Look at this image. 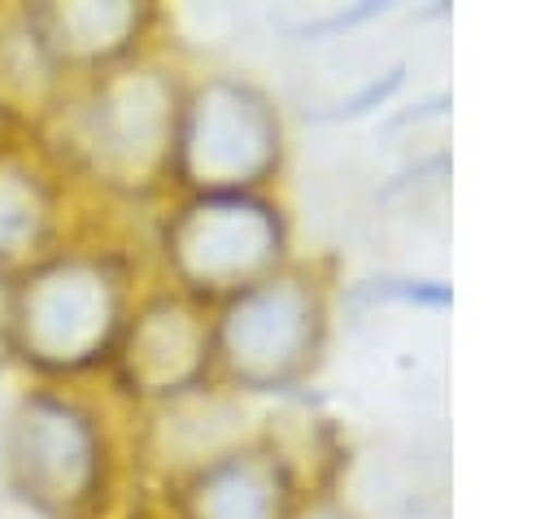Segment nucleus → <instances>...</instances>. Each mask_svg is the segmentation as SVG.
<instances>
[{"label":"nucleus","mask_w":558,"mask_h":519,"mask_svg":"<svg viewBox=\"0 0 558 519\" xmlns=\"http://www.w3.org/2000/svg\"><path fill=\"white\" fill-rule=\"evenodd\" d=\"M26 9L70 83L140 57L157 22L153 4H131V0H70V4L44 0Z\"/></svg>","instance_id":"10"},{"label":"nucleus","mask_w":558,"mask_h":519,"mask_svg":"<svg viewBox=\"0 0 558 519\" xmlns=\"http://www.w3.org/2000/svg\"><path fill=\"white\" fill-rule=\"evenodd\" d=\"M301 502L288 458L275 445H222L201 458L170 497L174 519H288Z\"/></svg>","instance_id":"9"},{"label":"nucleus","mask_w":558,"mask_h":519,"mask_svg":"<svg viewBox=\"0 0 558 519\" xmlns=\"http://www.w3.org/2000/svg\"><path fill=\"white\" fill-rule=\"evenodd\" d=\"M327 336V301L314 270L283 262L275 275L214 305V375L244 393L301 384Z\"/></svg>","instance_id":"5"},{"label":"nucleus","mask_w":558,"mask_h":519,"mask_svg":"<svg viewBox=\"0 0 558 519\" xmlns=\"http://www.w3.org/2000/svg\"><path fill=\"white\" fill-rule=\"evenodd\" d=\"M135 301L140 270L131 253L83 227L4 283V362L39 384L105 375Z\"/></svg>","instance_id":"1"},{"label":"nucleus","mask_w":558,"mask_h":519,"mask_svg":"<svg viewBox=\"0 0 558 519\" xmlns=\"http://www.w3.org/2000/svg\"><path fill=\"white\" fill-rule=\"evenodd\" d=\"M105 379L135 406H166L201 393L214 379V310L170 283L140 292Z\"/></svg>","instance_id":"7"},{"label":"nucleus","mask_w":558,"mask_h":519,"mask_svg":"<svg viewBox=\"0 0 558 519\" xmlns=\"http://www.w3.org/2000/svg\"><path fill=\"white\" fill-rule=\"evenodd\" d=\"M78 188L52 161L35 131L0 126V279H17L83 227L74 222Z\"/></svg>","instance_id":"8"},{"label":"nucleus","mask_w":558,"mask_h":519,"mask_svg":"<svg viewBox=\"0 0 558 519\" xmlns=\"http://www.w3.org/2000/svg\"><path fill=\"white\" fill-rule=\"evenodd\" d=\"M4 510H9V506H4V502H0V519H9V515H4Z\"/></svg>","instance_id":"12"},{"label":"nucleus","mask_w":558,"mask_h":519,"mask_svg":"<svg viewBox=\"0 0 558 519\" xmlns=\"http://www.w3.org/2000/svg\"><path fill=\"white\" fill-rule=\"evenodd\" d=\"M288 519H349V510L331 497H301Z\"/></svg>","instance_id":"11"},{"label":"nucleus","mask_w":558,"mask_h":519,"mask_svg":"<svg viewBox=\"0 0 558 519\" xmlns=\"http://www.w3.org/2000/svg\"><path fill=\"white\" fill-rule=\"evenodd\" d=\"M118 436L83 384L26 379L0 419V502L26 519H109Z\"/></svg>","instance_id":"3"},{"label":"nucleus","mask_w":558,"mask_h":519,"mask_svg":"<svg viewBox=\"0 0 558 519\" xmlns=\"http://www.w3.org/2000/svg\"><path fill=\"white\" fill-rule=\"evenodd\" d=\"M283 161L275 100L240 74H205L183 87L170 183L183 192H262Z\"/></svg>","instance_id":"6"},{"label":"nucleus","mask_w":558,"mask_h":519,"mask_svg":"<svg viewBox=\"0 0 558 519\" xmlns=\"http://www.w3.org/2000/svg\"><path fill=\"white\" fill-rule=\"evenodd\" d=\"M170 519H174V515H170Z\"/></svg>","instance_id":"14"},{"label":"nucleus","mask_w":558,"mask_h":519,"mask_svg":"<svg viewBox=\"0 0 558 519\" xmlns=\"http://www.w3.org/2000/svg\"><path fill=\"white\" fill-rule=\"evenodd\" d=\"M157 249L170 288L214 310L288 262V222L266 192H187Z\"/></svg>","instance_id":"4"},{"label":"nucleus","mask_w":558,"mask_h":519,"mask_svg":"<svg viewBox=\"0 0 558 519\" xmlns=\"http://www.w3.org/2000/svg\"><path fill=\"white\" fill-rule=\"evenodd\" d=\"M179 105L174 70L140 52L74 79L35 135L78 192L135 201L170 183Z\"/></svg>","instance_id":"2"},{"label":"nucleus","mask_w":558,"mask_h":519,"mask_svg":"<svg viewBox=\"0 0 558 519\" xmlns=\"http://www.w3.org/2000/svg\"><path fill=\"white\" fill-rule=\"evenodd\" d=\"M0 419H4V401H0Z\"/></svg>","instance_id":"13"}]
</instances>
